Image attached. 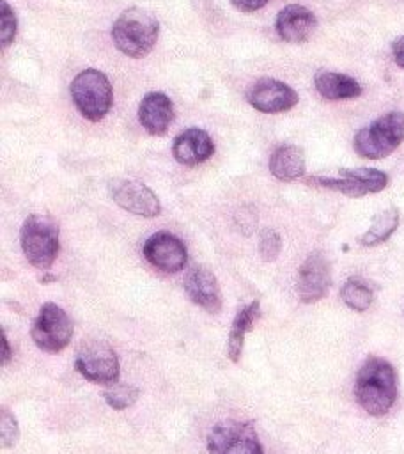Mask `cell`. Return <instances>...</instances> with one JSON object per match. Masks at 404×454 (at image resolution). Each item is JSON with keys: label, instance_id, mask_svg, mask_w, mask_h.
Returning a JSON list of instances; mask_svg holds the SVG:
<instances>
[{"label": "cell", "instance_id": "obj_1", "mask_svg": "<svg viewBox=\"0 0 404 454\" xmlns=\"http://www.w3.org/2000/svg\"><path fill=\"white\" fill-rule=\"evenodd\" d=\"M354 397L369 415H385L397 399L393 365L379 356L367 358L356 374Z\"/></svg>", "mask_w": 404, "mask_h": 454}, {"label": "cell", "instance_id": "obj_2", "mask_svg": "<svg viewBox=\"0 0 404 454\" xmlns=\"http://www.w3.org/2000/svg\"><path fill=\"white\" fill-rule=\"evenodd\" d=\"M159 23L156 16L142 7L122 11L112 25V39L117 50L131 59L145 57L156 44Z\"/></svg>", "mask_w": 404, "mask_h": 454}, {"label": "cell", "instance_id": "obj_3", "mask_svg": "<svg viewBox=\"0 0 404 454\" xmlns=\"http://www.w3.org/2000/svg\"><path fill=\"white\" fill-rule=\"evenodd\" d=\"M21 250L27 261L39 270H48L58 255V223L50 215L32 213L19 231Z\"/></svg>", "mask_w": 404, "mask_h": 454}, {"label": "cell", "instance_id": "obj_4", "mask_svg": "<svg viewBox=\"0 0 404 454\" xmlns=\"http://www.w3.org/2000/svg\"><path fill=\"white\" fill-rule=\"evenodd\" d=\"M404 140V112H388L369 126L358 129L353 138L354 151L367 160H381L392 154Z\"/></svg>", "mask_w": 404, "mask_h": 454}, {"label": "cell", "instance_id": "obj_5", "mask_svg": "<svg viewBox=\"0 0 404 454\" xmlns=\"http://www.w3.org/2000/svg\"><path fill=\"white\" fill-rule=\"evenodd\" d=\"M71 98L76 110L89 121H101L112 106V85L105 73L85 69L71 82Z\"/></svg>", "mask_w": 404, "mask_h": 454}, {"label": "cell", "instance_id": "obj_6", "mask_svg": "<svg viewBox=\"0 0 404 454\" xmlns=\"http://www.w3.org/2000/svg\"><path fill=\"white\" fill-rule=\"evenodd\" d=\"M74 369L89 381L113 385L119 380V360L115 351L103 340H83L74 356Z\"/></svg>", "mask_w": 404, "mask_h": 454}, {"label": "cell", "instance_id": "obj_7", "mask_svg": "<svg viewBox=\"0 0 404 454\" xmlns=\"http://www.w3.org/2000/svg\"><path fill=\"white\" fill-rule=\"evenodd\" d=\"M34 344L46 353L62 351L73 337V321L57 303H44L30 328Z\"/></svg>", "mask_w": 404, "mask_h": 454}, {"label": "cell", "instance_id": "obj_8", "mask_svg": "<svg viewBox=\"0 0 404 454\" xmlns=\"http://www.w3.org/2000/svg\"><path fill=\"white\" fill-rule=\"evenodd\" d=\"M209 454H264L255 429L239 420H221L207 434Z\"/></svg>", "mask_w": 404, "mask_h": 454}, {"label": "cell", "instance_id": "obj_9", "mask_svg": "<svg viewBox=\"0 0 404 454\" xmlns=\"http://www.w3.org/2000/svg\"><path fill=\"white\" fill-rule=\"evenodd\" d=\"M308 184L328 188L347 197H363L381 192L388 184V176L377 168H342L340 177L312 176L307 179Z\"/></svg>", "mask_w": 404, "mask_h": 454}, {"label": "cell", "instance_id": "obj_10", "mask_svg": "<svg viewBox=\"0 0 404 454\" xmlns=\"http://www.w3.org/2000/svg\"><path fill=\"white\" fill-rule=\"evenodd\" d=\"M144 257L163 273H177L188 261L184 243L167 231H158L144 243Z\"/></svg>", "mask_w": 404, "mask_h": 454}, {"label": "cell", "instance_id": "obj_11", "mask_svg": "<svg viewBox=\"0 0 404 454\" xmlns=\"http://www.w3.org/2000/svg\"><path fill=\"white\" fill-rule=\"evenodd\" d=\"M110 195L113 202L138 216L152 218L161 213V204L156 193L140 181L115 179L110 184Z\"/></svg>", "mask_w": 404, "mask_h": 454}, {"label": "cell", "instance_id": "obj_12", "mask_svg": "<svg viewBox=\"0 0 404 454\" xmlns=\"http://www.w3.org/2000/svg\"><path fill=\"white\" fill-rule=\"evenodd\" d=\"M331 286L330 261L322 252H312L298 271L296 291L303 303H315L326 296Z\"/></svg>", "mask_w": 404, "mask_h": 454}, {"label": "cell", "instance_id": "obj_13", "mask_svg": "<svg viewBox=\"0 0 404 454\" xmlns=\"http://www.w3.org/2000/svg\"><path fill=\"white\" fill-rule=\"evenodd\" d=\"M246 101L259 112L278 114L298 103V92L275 78H259L246 90Z\"/></svg>", "mask_w": 404, "mask_h": 454}, {"label": "cell", "instance_id": "obj_14", "mask_svg": "<svg viewBox=\"0 0 404 454\" xmlns=\"http://www.w3.org/2000/svg\"><path fill=\"white\" fill-rule=\"evenodd\" d=\"M184 291L188 298L206 312L216 314L221 309V296L216 277L204 266H193L186 273Z\"/></svg>", "mask_w": 404, "mask_h": 454}, {"label": "cell", "instance_id": "obj_15", "mask_svg": "<svg viewBox=\"0 0 404 454\" xmlns=\"http://www.w3.org/2000/svg\"><path fill=\"white\" fill-rule=\"evenodd\" d=\"M317 27V20L312 11L299 4L285 5L275 21L276 34L285 43H303L307 41Z\"/></svg>", "mask_w": 404, "mask_h": 454}, {"label": "cell", "instance_id": "obj_16", "mask_svg": "<svg viewBox=\"0 0 404 454\" xmlns=\"http://www.w3.org/2000/svg\"><path fill=\"white\" fill-rule=\"evenodd\" d=\"M138 121L142 128L154 137L167 133L174 121V103L163 92H147L138 106Z\"/></svg>", "mask_w": 404, "mask_h": 454}, {"label": "cell", "instance_id": "obj_17", "mask_svg": "<svg viewBox=\"0 0 404 454\" xmlns=\"http://www.w3.org/2000/svg\"><path fill=\"white\" fill-rule=\"evenodd\" d=\"M214 153V144L211 137L200 128H188L175 137L172 144V154L175 161L193 167L206 161Z\"/></svg>", "mask_w": 404, "mask_h": 454}, {"label": "cell", "instance_id": "obj_18", "mask_svg": "<svg viewBox=\"0 0 404 454\" xmlns=\"http://www.w3.org/2000/svg\"><path fill=\"white\" fill-rule=\"evenodd\" d=\"M314 85L317 92L330 101L351 99L361 94V85L353 76L333 71H319L314 78Z\"/></svg>", "mask_w": 404, "mask_h": 454}, {"label": "cell", "instance_id": "obj_19", "mask_svg": "<svg viewBox=\"0 0 404 454\" xmlns=\"http://www.w3.org/2000/svg\"><path fill=\"white\" fill-rule=\"evenodd\" d=\"M269 172L280 181H294L305 174V156L298 145L282 144L269 158Z\"/></svg>", "mask_w": 404, "mask_h": 454}, {"label": "cell", "instance_id": "obj_20", "mask_svg": "<svg viewBox=\"0 0 404 454\" xmlns=\"http://www.w3.org/2000/svg\"><path fill=\"white\" fill-rule=\"evenodd\" d=\"M259 316H260V303H259V300H253L252 303L245 305L234 316V321H232V326H230V332H229V340H227V356L234 364L239 362L241 351H243L245 335L253 326V323L259 319Z\"/></svg>", "mask_w": 404, "mask_h": 454}, {"label": "cell", "instance_id": "obj_21", "mask_svg": "<svg viewBox=\"0 0 404 454\" xmlns=\"http://www.w3.org/2000/svg\"><path fill=\"white\" fill-rule=\"evenodd\" d=\"M397 227H399V211L397 207H388L374 216L370 227L360 238V243L363 247L381 245L395 232Z\"/></svg>", "mask_w": 404, "mask_h": 454}, {"label": "cell", "instance_id": "obj_22", "mask_svg": "<svg viewBox=\"0 0 404 454\" xmlns=\"http://www.w3.org/2000/svg\"><path fill=\"white\" fill-rule=\"evenodd\" d=\"M340 296H342V301L356 312L367 310L374 300L372 289L361 278H356V277H351L349 280H346V284L340 289Z\"/></svg>", "mask_w": 404, "mask_h": 454}, {"label": "cell", "instance_id": "obj_23", "mask_svg": "<svg viewBox=\"0 0 404 454\" xmlns=\"http://www.w3.org/2000/svg\"><path fill=\"white\" fill-rule=\"evenodd\" d=\"M138 395H140V390L133 385H128V383H113L103 394L106 404L113 410H124V408L133 406L136 403Z\"/></svg>", "mask_w": 404, "mask_h": 454}, {"label": "cell", "instance_id": "obj_24", "mask_svg": "<svg viewBox=\"0 0 404 454\" xmlns=\"http://www.w3.org/2000/svg\"><path fill=\"white\" fill-rule=\"evenodd\" d=\"M282 250V239L280 234L273 229H264L259 236V254L266 262H271L278 257Z\"/></svg>", "mask_w": 404, "mask_h": 454}, {"label": "cell", "instance_id": "obj_25", "mask_svg": "<svg viewBox=\"0 0 404 454\" xmlns=\"http://www.w3.org/2000/svg\"><path fill=\"white\" fill-rule=\"evenodd\" d=\"M16 28H18L16 16H14L11 5L5 0H2L0 2V41H2L4 48L14 41Z\"/></svg>", "mask_w": 404, "mask_h": 454}, {"label": "cell", "instance_id": "obj_26", "mask_svg": "<svg viewBox=\"0 0 404 454\" xmlns=\"http://www.w3.org/2000/svg\"><path fill=\"white\" fill-rule=\"evenodd\" d=\"M0 436H2V447L9 449L14 447L19 438V427L14 419V415L4 406L0 411Z\"/></svg>", "mask_w": 404, "mask_h": 454}, {"label": "cell", "instance_id": "obj_27", "mask_svg": "<svg viewBox=\"0 0 404 454\" xmlns=\"http://www.w3.org/2000/svg\"><path fill=\"white\" fill-rule=\"evenodd\" d=\"M230 2L237 11H243V12L259 11L268 4V0H230Z\"/></svg>", "mask_w": 404, "mask_h": 454}, {"label": "cell", "instance_id": "obj_28", "mask_svg": "<svg viewBox=\"0 0 404 454\" xmlns=\"http://www.w3.org/2000/svg\"><path fill=\"white\" fill-rule=\"evenodd\" d=\"M393 59H395V62H397V66L399 67H404V37H400V39H397L395 43H393Z\"/></svg>", "mask_w": 404, "mask_h": 454}, {"label": "cell", "instance_id": "obj_29", "mask_svg": "<svg viewBox=\"0 0 404 454\" xmlns=\"http://www.w3.org/2000/svg\"><path fill=\"white\" fill-rule=\"evenodd\" d=\"M11 358V349H9V340H7V335H5V330L2 328V356H0V362L2 365L7 364V360Z\"/></svg>", "mask_w": 404, "mask_h": 454}]
</instances>
